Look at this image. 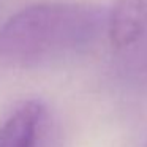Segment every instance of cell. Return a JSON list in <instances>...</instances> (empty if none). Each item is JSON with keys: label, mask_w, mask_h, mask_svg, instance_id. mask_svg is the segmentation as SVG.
Instances as JSON below:
<instances>
[{"label": "cell", "mask_w": 147, "mask_h": 147, "mask_svg": "<svg viewBox=\"0 0 147 147\" xmlns=\"http://www.w3.org/2000/svg\"><path fill=\"white\" fill-rule=\"evenodd\" d=\"M100 14L90 5L45 2L18 11L0 29V57L35 68L82 51L98 33Z\"/></svg>", "instance_id": "6da1fadb"}, {"label": "cell", "mask_w": 147, "mask_h": 147, "mask_svg": "<svg viewBox=\"0 0 147 147\" xmlns=\"http://www.w3.org/2000/svg\"><path fill=\"white\" fill-rule=\"evenodd\" d=\"M147 30V0H117L109 16V38L115 48L136 43Z\"/></svg>", "instance_id": "7a4b0ae2"}, {"label": "cell", "mask_w": 147, "mask_h": 147, "mask_svg": "<svg viewBox=\"0 0 147 147\" xmlns=\"http://www.w3.org/2000/svg\"><path fill=\"white\" fill-rule=\"evenodd\" d=\"M41 115L43 106L38 101L21 103L0 122V147H33Z\"/></svg>", "instance_id": "3957f363"}, {"label": "cell", "mask_w": 147, "mask_h": 147, "mask_svg": "<svg viewBox=\"0 0 147 147\" xmlns=\"http://www.w3.org/2000/svg\"><path fill=\"white\" fill-rule=\"evenodd\" d=\"M146 147H147V146H146Z\"/></svg>", "instance_id": "277c9868"}]
</instances>
